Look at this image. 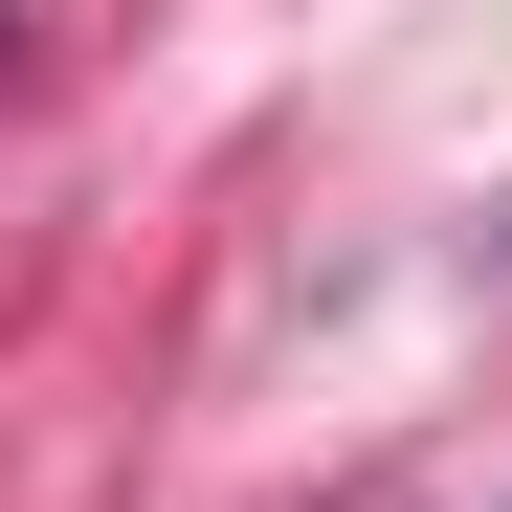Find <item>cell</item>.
Returning <instances> with one entry per match:
<instances>
[{"mask_svg": "<svg viewBox=\"0 0 512 512\" xmlns=\"http://www.w3.org/2000/svg\"><path fill=\"white\" fill-rule=\"evenodd\" d=\"M0 45H23V23H0Z\"/></svg>", "mask_w": 512, "mask_h": 512, "instance_id": "6da1fadb", "label": "cell"}]
</instances>
